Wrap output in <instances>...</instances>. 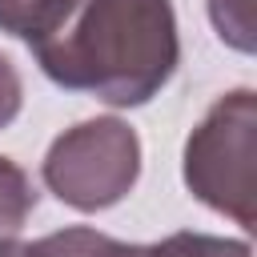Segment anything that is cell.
<instances>
[{"instance_id": "8", "label": "cell", "mask_w": 257, "mask_h": 257, "mask_svg": "<svg viewBox=\"0 0 257 257\" xmlns=\"http://www.w3.org/2000/svg\"><path fill=\"white\" fill-rule=\"evenodd\" d=\"M20 104H24L20 72H16V64L0 52V128H8V124L20 116Z\"/></svg>"}, {"instance_id": "4", "label": "cell", "mask_w": 257, "mask_h": 257, "mask_svg": "<svg viewBox=\"0 0 257 257\" xmlns=\"http://www.w3.org/2000/svg\"><path fill=\"white\" fill-rule=\"evenodd\" d=\"M40 249L48 257H137L141 253V245H124L88 225H68L60 233H48V237H40Z\"/></svg>"}, {"instance_id": "7", "label": "cell", "mask_w": 257, "mask_h": 257, "mask_svg": "<svg viewBox=\"0 0 257 257\" xmlns=\"http://www.w3.org/2000/svg\"><path fill=\"white\" fill-rule=\"evenodd\" d=\"M209 16L225 44L253 52V0H209Z\"/></svg>"}, {"instance_id": "9", "label": "cell", "mask_w": 257, "mask_h": 257, "mask_svg": "<svg viewBox=\"0 0 257 257\" xmlns=\"http://www.w3.org/2000/svg\"><path fill=\"white\" fill-rule=\"evenodd\" d=\"M0 257H48L40 241H20V237H0Z\"/></svg>"}, {"instance_id": "1", "label": "cell", "mask_w": 257, "mask_h": 257, "mask_svg": "<svg viewBox=\"0 0 257 257\" xmlns=\"http://www.w3.org/2000/svg\"><path fill=\"white\" fill-rule=\"evenodd\" d=\"M32 52L52 84L137 108L177 72V12L169 0H80Z\"/></svg>"}, {"instance_id": "6", "label": "cell", "mask_w": 257, "mask_h": 257, "mask_svg": "<svg viewBox=\"0 0 257 257\" xmlns=\"http://www.w3.org/2000/svg\"><path fill=\"white\" fill-rule=\"evenodd\" d=\"M32 209H36V189H32L28 173L16 161L0 157V233L20 229Z\"/></svg>"}, {"instance_id": "5", "label": "cell", "mask_w": 257, "mask_h": 257, "mask_svg": "<svg viewBox=\"0 0 257 257\" xmlns=\"http://www.w3.org/2000/svg\"><path fill=\"white\" fill-rule=\"evenodd\" d=\"M137 257H253L249 241L237 237H213V233H169L165 241L141 245Z\"/></svg>"}, {"instance_id": "3", "label": "cell", "mask_w": 257, "mask_h": 257, "mask_svg": "<svg viewBox=\"0 0 257 257\" xmlns=\"http://www.w3.org/2000/svg\"><path fill=\"white\" fill-rule=\"evenodd\" d=\"M40 177L56 201L100 213L128 197L141 177V137L120 116H92L64 128L40 165Z\"/></svg>"}, {"instance_id": "2", "label": "cell", "mask_w": 257, "mask_h": 257, "mask_svg": "<svg viewBox=\"0 0 257 257\" xmlns=\"http://www.w3.org/2000/svg\"><path fill=\"white\" fill-rule=\"evenodd\" d=\"M257 100L253 88H233L213 100L201 124L185 141V185L189 193L253 229L257 213Z\"/></svg>"}]
</instances>
